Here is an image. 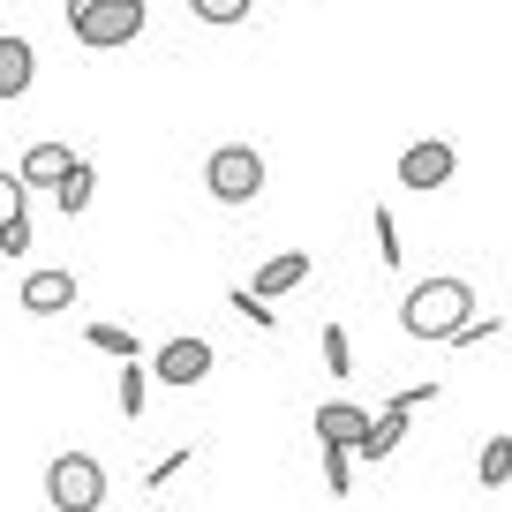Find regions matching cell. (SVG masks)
Returning a JSON list of instances; mask_svg holds the SVG:
<instances>
[{"mask_svg":"<svg viewBox=\"0 0 512 512\" xmlns=\"http://www.w3.org/2000/svg\"><path fill=\"white\" fill-rule=\"evenodd\" d=\"M46 505L53 512H98L106 505V467L91 452H53L46 467Z\"/></svg>","mask_w":512,"mask_h":512,"instance_id":"cell-4","label":"cell"},{"mask_svg":"<svg viewBox=\"0 0 512 512\" xmlns=\"http://www.w3.org/2000/svg\"><path fill=\"white\" fill-rule=\"evenodd\" d=\"M249 8H256V0H189V16L211 23V31H234V23H249Z\"/></svg>","mask_w":512,"mask_h":512,"instance_id":"cell-15","label":"cell"},{"mask_svg":"<svg viewBox=\"0 0 512 512\" xmlns=\"http://www.w3.org/2000/svg\"><path fill=\"white\" fill-rule=\"evenodd\" d=\"M317 467H324V490H332V497L354 490V452L347 445H317Z\"/></svg>","mask_w":512,"mask_h":512,"instance_id":"cell-16","label":"cell"},{"mask_svg":"<svg viewBox=\"0 0 512 512\" xmlns=\"http://www.w3.org/2000/svg\"><path fill=\"white\" fill-rule=\"evenodd\" d=\"M83 347L113 354V362H136V332H121V324H83Z\"/></svg>","mask_w":512,"mask_h":512,"instance_id":"cell-17","label":"cell"},{"mask_svg":"<svg viewBox=\"0 0 512 512\" xmlns=\"http://www.w3.org/2000/svg\"><path fill=\"white\" fill-rule=\"evenodd\" d=\"M497 332H505V317H467L460 332H452V347H490Z\"/></svg>","mask_w":512,"mask_h":512,"instance_id":"cell-22","label":"cell"},{"mask_svg":"<svg viewBox=\"0 0 512 512\" xmlns=\"http://www.w3.org/2000/svg\"><path fill=\"white\" fill-rule=\"evenodd\" d=\"M226 302H234V317H249L256 332H272V302H264V294H256V287H234V294H226Z\"/></svg>","mask_w":512,"mask_h":512,"instance_id":"cell-21","label":"cell"},{"mask_svg":"<svg viewBox=\"0 0 512 512\" xmlns=\"http://www.w3.org/2000/svg\"><path fill=\"white\" fill-rule=\"evenodd\" d=\"M68 166H76V151H68V144H31L16 159V181H23V189H61Z\"/></svg>","mask_w":512,"mask_h":512,"instance_id":"cell-8","label":"cell"},{"mask_svg":"<svg viewBox=\"0 0 512 512\" xmlns=\"http://www.w3.org/2000/svg\"><path fill=\"white\" fill-rule=\"evenodd\" d=\"M91 196H98V166H91V159H76V166H68V181L53 189V204H61L68 219H83V211H91Z\"/></svg>","mask_w":512,"mask_h":512,"instance_id":"cell-13","label":"cell"},{"mask_svg":"<svg viewBox=\"0 0 512 512\" xmlns=\"http://www.w3.org/2000/svg\"><path fill=\"white\" fill-rule=\"evenodd\" d=\"M31 83H38V53H31V38H0V106H16Z\"/></svg>","mask_w":512,"mask_h":512,"instance_id":"cell-10","label":"cell"},{"mask_svg":"<svg viewBox=\"0 0 512 512\" xmlns=\"http://www.w3.org/2000/svg\"><path fill=\"white\" fill-rule=\"evenodd\" d=\"M467 317H475V287H467V279H452V272H437V279H422V287H407V302H400V332L422 339V347L452 339Z\"/></svg>","mask_w":512,"mask_h":512,"instance_id":"cell-1","label":"cell"},{"mask_svg":"<svg viewBox=\"0 0 512 512\" xmlns=\"http://www.w3.org/2000/svg\"><path fill=\"white\" fill-rule=\"evenodd\" d=\"M151 377H159V384H174V392H189V384H204V377H211V339H196V332L166 339V347L151 354Z\"/></svg>","mask_w":512,"mask_h":512,"instance_id":"cell-5","label":"cell"},{"mask_svg":"<svg viewBox=\"0 0 512 512\" xmlns=\"http://www.w3.org/2000/svg\"><path fill=\"white\" fill-rule=\"evenodd\" d=\"M8 219H31V189L16 181V166H0V226Z\"/></svg>","mask_w":512,"mask_h":512,"instance_id":"cell-20","label":"cell"},{"mask_svg":"<svg viewBox=\"0 0 512 512\" xmlns=\"http://www.w3.org/2000/svg\"><path fill=\"white\" fill-rule=\"evenodd\" d=\"M23 249H31V219H8L0 226V256H23Z\"/></svg>","mask_w":512,"mask_h":512,"instance_id":"cell-24","label":"cell"},{"mask_svg":"<svg viewBox=\"0 0 512 512\" xmlns=\"http://www.w3.org/2000/svg\"><path fill=\"white\" fill-rule=\"evenodd\" d=\"M362 430H369V407H354V400H324L317 407V445H362Z\"/></svg>","mask_w":512,"mask_h":512,"instance_id":"cell-11","label":"cell"},{"mask_svg":"<svg viewBox=\"0 0 512 512\" xmlns=\"http://www.w3.org/2000/svg\"><path fill=\"white\" fill-rule=\"evenodd\" d=\"M144 407H151V369L144 362H121V415L136 422Z\"/></svg>","mask_w":512,"mask_h":512,"instance_id":"cell-18","label":"cell"},{"mask_svg":"<svg viewBox=\"0 0 512 512\" xmlns=\"http://www.w3.org/2000/svg\"><path fill=\"white\" fill-rule=\"evenodd\" d=\"M437 400V384H407V392H392V407H407V415H415V407H430Z\"/></svg>","mask_w":512,"mask_h":512,"instance_id":"cell-26","label":"cell"},{"mask_svg":"<svg viewBox=\"0 0 512 512\" xmlns=\"http://www.w3.org/2000/svg\"><path fill=\"white\" fill-rule=\"evenodd\" d=\"M324 369H332V377H354V339H347V324H324Z\"/></svg>","mask_w":512,"mask_h":512,"instance_id":"cell-19","label":"cell"},{"mask_svg":"<svg viewBox=\"0 0 512 512\" xmlns=\"http://www.w3.org/2000/svg\"><path fill=\"white\" fill-rule=\"evenodd\" d=\"M452 166H460V151H452L445 136H422V144L400 151V181H407V189H445Z\"/></svg>","mask_w":512,"mask_h":512,"instance_id":"cell-6","label":"cell"},{"mask_svg":"<svg viewBox=\"0 0 512 512\" xmlns=\"http://www.w3.org/2000/svg\"><path fill=\"white\" fill-rule=\"evenodd\" d=\"M181 467H189V452H166V460H159V467H144V482H151V490H159V482H174V475H181Z\"/></svg>","mask_w":512,"mask_h":512,"instance_id":"cell-25","label":"cell"},{"mask_svg":"<svg viewBox=\"0 0 512 512\" xmlns=\"http://www.w3.org/2000/svg\"><path fill=\"white\" fill-rule=\"evenodd\" d=\"M31 317H61L68 302H76V272H31L23 279V294H16Z\"/></svg>","mask_w":512,"mask_h":512,"instance_id":"cell-9","label":"cell"},{"mask_svg":"<svg viewBox=\"0 0 512 512\" xmlns=\"http://www.w3.org/2000/svg\"><path fill=\"white\" fill-rule=\"evenodd\" d=\"M407 422H415V415H407V407H392V400H384V415H369V430H362V445H354V467H377V460H384V452H400V437H407Z\"/></svg>","mask_w":512,"mask_h":512,"instance_id":"cell-7","label":"cell"},{"mask_svg":"<svg viewBox=\"0 0 512 512\" xmlns=\"http://www.w3.org/2000/svg\"><path fill=\"white\" fill-rule=\"evenodd\" d=\"M204 189H211V204H256V196H264V151L256 144H219L204 159Z\"/></svg>","mask_w":512,"mask_h":512,"instance_id":"cell-3","label":"cell"},{"mask_svg":"<svg viewBox=\"0 0 512 512\" xmlns=\"http://www.w3.org/2000/svg\"><path fill=\"white\" fill-rule=\"evenodd\" d=\"M302 279H309V256H302V249L272 256V264H256V294H264V302H279V294L302 287Z\"/></svg>","mask_w":512,"mask_h":512,"instance_id":"cell-12","label":"cell"},{"mask_svg":"<svg viewBox=\"0 0 512 512\" xmlns=\"http://www.w3.org/2000/svg\"><path fill=\"white\" fill-rule=\"evenodd\" d=\"M377 264H400V219H392V211H377Z\"/></svg>","mask_w":512,"mask_h":512,"instance_id":"cell-23","label":"cell"},{"mask_svg":"<svg viewBox=\"0 0 512 512\" xmlns=\"http://www.w3.org/2000/svg\"><path fill=\"white\" fill-rule=\"evenodd\" d=\"M475 482H482V490H505V482H512V437L505 430L475 452Z\"/></svg>","mask_w":512,"mask_h":512,"instance_id":"cell-14","label":"cell"},{"mask_svg":"<svg viewBox=\"0 0 512 512\" xmlns=\"http://www.w3.org/2000/svg\"><path fill=\"white\" fill-rule=\"evenodd\" d=\"M61 16H68V31H76V46L113 53V46H136V38H144L151 0H68Z\"/></svg>","mask_w":512,"mask_h":512,"instance_id":"cell-2","label":"cell"}]
</instances>
